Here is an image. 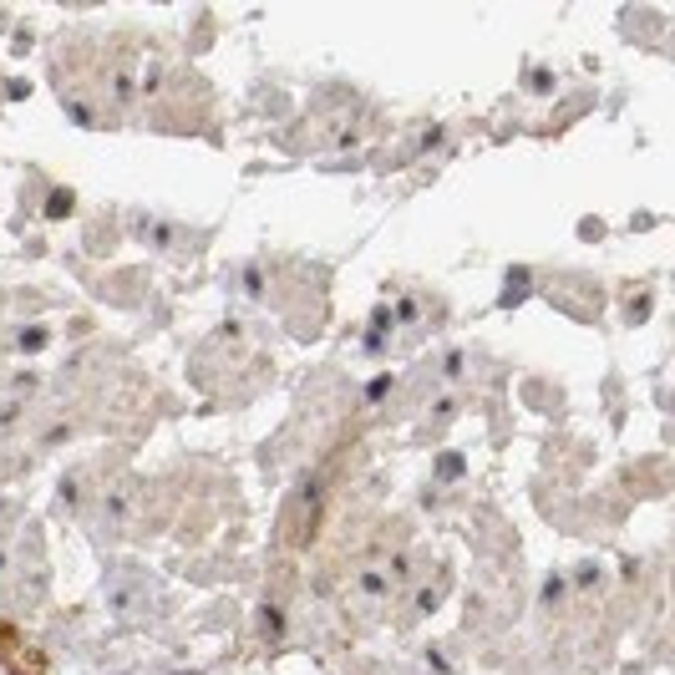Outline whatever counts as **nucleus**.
<instances>
[{
  "instance_id": "obj_2",
  "label": "nucleus",
  "mask_w": 675,
  "mask_h": 675,
  "mask_svg": "<svg viewBox=\"0 0 675 675\" xmlns=\"http://www.w3.org/2000/svg\"><path fill=\"white\" fill-rule=\"evenodd\" d=\"M46 213H51V219H61V213H72V193L51 188V193H46Z\"/></svg>"
},
{
  "instance_id": "obj_1",
  "label": "nucleus",
  "mask_w": 675,
  "mask_h": 675,
  "mask_svg": "<svg viewBox=\"0 0 675 675\" xmlns=\"http://www.w3.org/2000/svg\"><path fill=\"white\" fill-rule=\"evenodd\" d=\"M391 599H396L391 559H371V563H361V569H351V604H356V609L376 615V609H386Z\"/></svg>"
}]
</instances>
